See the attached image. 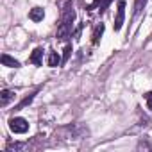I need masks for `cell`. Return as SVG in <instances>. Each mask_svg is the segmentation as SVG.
Returning a JSON list of instances; mask_svg holds the SVG:
<instances>
[{
  "instance_id": "1",
  "label": "cell",
  "mask_w": 152,
  "mask_h": 152,
  "mask_svg": "<svg viewBox=\"0 0 152 152\" xmlns=\"http://www.w3.org/2000/svg\"><path fill=\"white\" fill-rule=\"evenodd\" d=\"M75 20V11H73V6L72 4H66L64 11H63V18H61V25L57 29V38L61 41H66L68 36L72 34V23Z\"/></svg>"
},
{
  "instance_id": "2",
  "label": "cell",
  "mask_w": 152,
  "mask_h": 152,
  "mask_svg": "<svg viewBox=\"0 0 152 152\" xmlns=\"http://www.w3.org/2000/svg\"><path fill=\"white\" fill-rule=\"evenodd\" d=\"M9 129L15 132V134H25L29 131V122L22 116H15L9 120Z\"/></svg>"
},
{
  "instance_id": "3",
  "label": "cell",
  "mask_w": 152,
  "mask_h": 152,
  "mask_svg": "<svg viewBox=\"0 0 152 152\" xmlns=\"http://www.w3.org/2000/svg\"><path fill=\"white\" fill-rule=\"evenodd\" d=\"M124 18H125V2L120 0L118 2V9H116V18H115V31H120L124 25Z\"/></svg>"
},
{
  "instance_id": "4",
  "label": "cell",
  "mask_w": 152,
  "mask_h": 152,
  "mask_svg": "<svg viewBox=\"0 0 152 152\" xmlns=\"http://www.w3.org/2000/svg\"><path fill=\"white\" fill-rule=\"evenodd\" d=\"M15 91L11 90H2V93H0V106H7L11 100H15Z\"/></svg>"
},
{
  "instance_id": "5",
  "label": "cell",
  "mask_w": 152,
  "mask_h": 152,
  "mask_svg": "<svg viewBox=\"0 0 152 152\" xmlns=\"http://www.w3.org/2000/svg\"><path fill=\"white\" fill-rule=\"evenodd\" d=\"M0 61H2V64H4V66H9V68H18V66H20V63H18L15 57L7 56V54H2Z\"/></svg>"
},
{
  "instance_id": "6",
  "label": "cell",
  "mask_w": 152,
  "mask_h": 152,
  "mask_svg": "<svg viewBox=\"0 0 152 152\" xmlns=\"http://www.w3.org/2000/svg\"><path fill=\"white\" fill-rule=\"evenodd\" d=\"M41 57H43V48H34V52L31 54L29 61L36 66H41Z\"/></svg>"
},
{
  "instance_id": "7",
  "label": "cell",
  "mask_w": 152,
  "mask_h": 152,
  "mask_svg": "<svg viewBox=\"0 0 152 152\" xmlns=\"http://www.w3.org/2000/svg\"><path fill=\"white\" fill-rule=\"evenodd\" d=\"M43 16H45V11H43L41 7H34V9H31V13H29V18H31L32 22H41Z\"/></svg>"
},
{
  "instance_id": "8",
  "label": "cell",
  "mask_w": 152,
  "mask_h": 152,
  "mask_svg": "<svg viewBox=\"0 0 152 152\" xmlns=\"http://www.w3.org/2000/svg\"><path fill=\"white\" fill-rule=\"evenodd\" d=\"M59 63H61L59 54L57 52H50V56H48V66H59Z\"/></svg>"
},
{
  "instance_id": "9",
  "label": "cell",
  "mask_w": 152,
  "mask_h": 152,
  "mask_svg": "<svg viewBox=\"0 0 152 152\" xmlns=\"http://www.w3.org/2000/svg\"><path fill=\"white\" fill-rule=\"evenodd\" d=\"M145 4H147V0H136V6H134V16H138V15L143 11Z\"/></svg>"
},
{
  "instance_id": "10",
  "label": "cell",
  "mask_w": 152,
  "mask_h": 152,
  "mask_svg": "<svg viewBox=\"0 0 152 152\" xmlns=\"http://www.w3.org/2000/svg\"><path fill=\"white\" fill-rule=\"evenodd\" d=\"M102 32H104V25L100 23V25L95 29V32H93V43H95V45L99 43V36H102Z\"/></svg>"
},
{
  "instance_id": "11",
  "label": "cell",
  "mask_w": 152,
  "mask_h": 152,
  "mask_svg": "<svg viewBox=\"0 0 152 152\" xmlns=\"http://www.w3.org/2000/svg\"><path fill=\"white\" fill-rule=\"evenodd\" d=\"M145 102H147V107L152 111V91H148V93L145 95Z\"/></svg>"
},
{
  "instance_id": "12",
  "label": "cell",
  "mask_w": 152,
  "mask_h": 152,
  "mask_svg": "<svg viewBox=\"0 0 152 152\" xmlns=\"http://www.w3.org/2000/svg\"><path fill=\"white\" fill-rule=\"evenodd\" d=\"M70 52H72V47H66V50H64V59H63V61H66V59H68Z\"/></svg>"
}]
</instances>
